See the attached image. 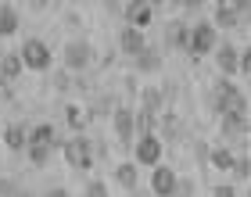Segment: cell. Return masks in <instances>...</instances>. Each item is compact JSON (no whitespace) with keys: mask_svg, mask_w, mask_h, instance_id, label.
<instances>
[{"mask_svg":"<svg viewBox=\"0 0 251 197\" xmlns=\"http://www.w3.org/2000/svg\"><path fill=\"white\" fill-rule=\"evenodd\" d=\"M208 100H212V108L215 111H230V108H237V111H248V97H244V90L233 83L230 75H223L219 83L212 86V94H208Z\"/></svg>","mask_w":251,"mask_h":197,"instance_id":"6da1fadb","label":"cell"},{"mask_svg":"<svg viewBox=\"0 0 251 197\" xmlns=\"http://www.w3.org/2000/svg\"><path fill=\"white\" fill-rule=\"evenodd\" d=\"M94 57H97V47L90 40H83V36H75V40H68L65 47H61V61H65V68L72 75H79V72H86L90 65H94Z\"/></svg>","mask_w":251,"mask_h":197,"instance_id":"7a4b0ae2","label":"cell"},{"mask_svg":"<svg viewBox=\"0 0 251 197\" xmlns=\"http://www.w3.org/2000/svg\"><path fill=\"white\" fill-rule=\"evenodd\" d=\"M61 154H65L68 165H72L75 172H83V176L94 169V144H90V136H83V133L68 136V140L61 144Z\"/></svg>","mask_w":251,"mask_h":197,"instance_id":"3957f363","label":"cell"},{"mask_svg":"<svg viewBox=\"0 0 251 197\" xmlns=\"http://www.w3.org/2000/svg\"><path fill=\"white\" fill-rule=\"evenodd\" d=\"M215 43H219V29L212 25V22H194L190 25V36H187V54L194 61H201V57H208L215 50Z\"/></svg>","mask_w":251,"mask_h":197,"instance_id":"277c9868","label":"cell"},{"mask_svg":"<svg viewBox=\"0 0 251 197\" xmlns=\"http://www.w3.org/2000/svg\"><path fill=\"white\" fill-rule=\"evenodd\" d=\"M219 133H223V140H230L233 150H241L248 144V111H237V108L223 111L219 115Z\"/></svg>","mask_w":251,"mask_h":197,"instance_id":"5b68a950","label":"cell"},{"mask_svg":"<svg viewBox=\"0 0 251 197\" xmlns=\"http://www.w3.org/2000/svg\"><path fill=\"white\" fill-rule=\"evenodd\" d=\"M18 57H22V65H25L29 72H47V68L54 65V50L43 40H36V36H29L25 43H22Z\"/></svg>","mask_w":251,"mask_h":197,"instance_id":"8992f818","label":"cell"},{"mask_svg":"<svg viewBox=\"0 0 251 197\" xmlns=\"http://www.w3.org/2000/svg\"><path fill=\"white\" fill-rule=\"evenodd\" d=\"M129 147H133V161H136V165H147V169L158 165L162 154H165V144H162V136H158V133H140Z\"/></svg>","mask_w":251,"mask_h":197,"instance_id":"52a82bcc","label":"cell"},{"mask_svg":"<svg viewBox=\"0 0 251 197\" xmlns=\"http://www.w3.org/2000/svg\"><path fill=\"white\" fill-rule=\"evenodd\" d=\"M215 68H219V72L223 75H241V47H233V43L230 40H226V43H215Z\"/></svg>","mask_w":251,"mask_h":197,"instance_id":"ba28073f","label":"cell"},{"mask_svg":"<svg viewBox=\"0 0 251 197\" xmlns=\"http://www.w3.org/2000/svg\"><path fill=\"white\" fill-rule=\"evenodd\" d=\"M122 15H126V25L147 29V25L154 22V4H151V0H126Z\"/></svg>","mask_w":251,"mask_h":197,"instance_id":"9c48e42d","label":"cell"},{"mask_svg":"<svg viewBox=\"0 0 251 197\" xmlns=\"http://www.w3.org/2000/svg\"><path fill=\"white\" fill-rule=\"evenodd\" d=\"M133 68H136L140 75H154V72H162V68H165V57H162V50H158V47L144 43V47L133 54Z\"/></svg>","mask_w":251,"mask_h":197,"instance_id":"30bf717a","label":"cell"},{"mask_svg":"<svg viewBox=\"0 0 251 197\" xmlns=\"http://www.w3.org/2000/svg\"><path fill=\"white\" fill-rule=\"evenodd\" d=\"M111 119V129L122 144H133L136 140V125H133V108H126V104H115V111L108 115Z\"/></svg>","mask_w":251,"mask_h":197,"instance_id":"8fae6325","label":"cell"},{"mask_svg":"<svg viewBox=\"0 0 251 197\" xmlns=\"http://www.w3.org/2000/svg\"><path fill=\"white\" fill-rule=\"evenodd\" d=\"M176 179H179V176H176L169 165H162V161L151 165V194H154V197H173Z\"/></svg>","mask_w":251,"mask_h":197,"instance_id":"7c38bea8","label":"cell"},{"mask_svg":"<svg viewBox=\"0 0 251 197\" xmlns=\"http://www.w3.org/2000/svg\"><path fill=\"white\" fill-rule=\"evenodd\" d=\"M212 25H215V29H226V32H248V15L233 11L230 4H223V7H215Z\"/></svg>","mask_w":251,"mask_h":197,"instance_id":"4fadbf2b","label":"cell"},{"mask_svg":"<svg viewBox=\"0 0 251 197\" xmlns=\"http://www.w3.org/2000/svg\"><path fill=\"white\" fill-rule=\"evenodd\" d=\"M4 147L11 150V154H22V150L29 147V125H22V122H15V125H4Z\"/></svg>","mask_w":251,"mask_h":197,"instance_id":"5bb4252c","label":"cell"},{"mask_svg":"<svg viewBox=\"0 0 251 197\" xmlns=\"http://www.w3.org/2000/svg\"><path fill=\"white\" fill-rule=\"evenodd\" d=\"M187 36H190V22H183V18H173L165 25V43L173 50H187Z\"/></svg>","mask_w":251,"mask_h":197,"instance_id":"9a60e30c","label":"cell"},{"mask_svg":"<svg viewBox=\"0 0 251 197\" xmlns=\"http://www.w3.org/2000/svg\"><path fill=\"white\" fill-rule=\"evenodd\" d=\"M233 158H237V150H233L230 144H215V147H208V165L219 169V172H230Z\"/></svg>","mask_w":251,"mask_h":197,"instance_id":"2e32d148","label":"cell"},{"mask_svg":"<svg viewBox=\"0 0 251 197\" xmlns=\"http://www.w3.org/2000/svg\"><path fill=\"white\" fill-rule=\"evenodd\" d=\"M144 43H147V40H144V29H133V25H126V29L119 32V50H122L126 57H133L136 50L144 47Z\"/></svg>","mask_w":251,"mask_h":197,"instance_id":"e0dca14e","label":"cell"},{"mask_svg":"<svg viewBox=\"0 0 251 197\" xmlns=\"http://www.w3.org/2000/svg\"><path fill=\"white\" fill-rule=\"evenodd\" d=\"M158 125H162V144L165 140H183V122L173 111H158Z\"/></svg>","mask_w":251,"mask_h":197,"instance_id":"ac0fdd59","label":"cell"},{"mask_svg":"<svg viewBox=\"0 0 251 197\" xmlns=\"http://www.w3.org/2000/svg\"><path fill=\"white\" fill-rule=\"evenodd\" d=\"M115 183L122 190H136V183H140V165H136V161H122V165H115Z\"/></svg>","mask_w":251,"mask_h":197,"instance_id":"d6986e66","label":"cell"},{"mask_svg":"<svg viewBox=\"0 0 251 197\" xmlns=\"http://www.w3.org/2000/svg\"><path fill=\"white\" fill-rule=\"evenodd\" d=\"M25 72V65H22V57L18 50H7V54H0V79H7V83H15V79Z\"/></svg>","mask_w":251,"mask_h":197,"instance_id":"ffe728a7","label":"cell"},{"mask_svg":"<svg viewBox=\"0 0 251 197\" xmlns=\"http://www.w3.org/2000/svg\"><path fill=\"white\" fill-rule=\"evenodd\" d=\"M29 144H47V147H54L58 150V133H54V125H47V122H40V125H29Z\"/></svg>","mask_w":251,"mask_h":197,"instance_id":"44dd1931","label":"cell"},{"mask_svg":"<svg viewBox=\"0 0 251 197\" xmlns=\"http://www.w3.org/2000/svg\"><path fill=\"white\" fill-rule=\"evenodd\" d=\"M140 108H144V111H151V115L165 111V97H162V90H158V86H144V90H140Z\"/></svg>","mask_w":251,"mask_h":197,"instance_id":"7402d4cb","label":"cell"},{"mask_svg":"<svg viewBox=\"0 0 251 197\" xmlns=\"http://www.w3.org/2000/svg\"><path fill=\"white\" fill-rule=\"evenodd\" d=\"M25 154H29V165L32 169H47L50 158H54V147H47V144H29Z\"/></svg>","mask_w":251,"mask_h":197,"instance_id":"603a6c76","label":"cell"},{"mask_svg":"<svg viewBox=\"0 0 251 197\" xmlns=\"http://www.w3.org/2000/svg\"><path fill=\"white\" fill-rule=\"evenodd\" d=\"M18 25H22L18 11L11 7V4H0V36H15Z\"/></svg>","mask_w":251,"mask_h":197,"instance_id":"cb8c5ba5","label":"cell"},{"mask_svg":"<svg viewBox=\"0 0 251 197\" xmlns=\"http://www.w3.org/2000/svg\"><path fill=\"white\" fill-rule=\"evenodd\" d=\"M230 179L233 183H248L251 179V161H248V154H241V150H237V158L230 165Z\"/></svg>","mask_w":251,"mask_h":197,"instance_id":"d4e9b609","label":"cell"},{"mask_svg":"<svg viewBox=\"0 0 251 197\" xmlns=\"http://www.w3.org/2000/svg\"><path fill=\"white\" fill-rule=\"evenodd\" d=\"M133 125H136V136H140V133H154V129H158V115L136 108V111H133Z\"/></svg>","mask_w":251,"mask_h":197,"instance_id":"484cf974","label":"cell"},{"mask_svg":"<svg viewBox=\"0 0 251 197\" xmlns=\"http://www.w3.org/2000/svg\"><path fill=\"white\" fill-rule=\"evenodd\" d=\"M115 111V97H108V94H100L94 104L86 108V119H94V115H111Z\"/></svg>","mask_w":251,"mask_h":197,"instance_id":"4316f807","label":"cell"},{"mask_svg":"<svg viewBox=\"0 0 251 197\" xmlns=\"http://www.w3.org/2000/svg\"><path fill=\"white\" fill-rule=\"evenodd\" d=\"M65 122L72 125V129H83V125H86V111L79 108V104H68V108H65Z\"/></svg>","mask_w":251,"mask_h":197,"instance_id":"83f0119b","label":"cell"},{"mask_svg":"<svg viewBox=\"0 0 251 197\" xmlns=\"http://www.w3.org/2000/svg\"><path fill=\"white\" fill-rule=\"evenodd\" d=\"M83 197H111V190H108L104 179H90L86 190H83Z\"/></svg>","mask_w":251,"mask_h":197,"instance_id":"f1b7e54d","label":"cell"},{"mask_svg":"<svg viewBox=\"0 0 251 197\" xmlns=\"http://www.w3.org/2000/svg\"><path fill=\"white\" fill-rule=\"evenodd\" d=\"M54 90H58V94H68V90H72V72H68V68H61V72L54 75Z\"/></svg>","mask_w":251,"mask_h":197,"instance_id":"f546056e","label":"cell"},{"mask_svg":"<svg viewBox=\"0 0 251 197\" xmlns=\"http://www.w3.org/2000/svg\"><path fill=\"white\" fill-rule=\"evenodd\" d=\"M22 190V183L18 179H11V176H0V197H15Z\"/></svg>","mask_w":251,"mask_h":197,"instance_id":"4dcf8cb0","label":"cell"},{"mask_svg":"<svg viewBox=\"0 0 251 197\" xmlns=\"http://www.w3.org/2000/svg\"><path fill=\"white\" fill-rule=\"evenodd\" d=\"M194 194H198L194 179H176V190H173V197H194Z\"/></svg>","mask_w":251,"mask_h":197,"instance_id":"1f68e13d","label":"cell"},{"mask_svg":"<svg viewBox=\"0 0 251 197\" xmlns=\"http://www.w3.org/2000/svg\"><path fill=\"white\" fill-rule=\"evenodd\" d=\"M212 197H241V190H237L233 183H215V187H212Z\"/></svg>","mask_w":251,"mask_h":197,"instance_id":"d6a6232c","label":"cell"},{"mask_svg":"<svg viewBox=\"0 0 251 197\" xmlns=\"http://www.w3.org/2000/svg\"><path fill=\"white\" fill-rule=\"evenodd\" d=\"M194 158H198V161H208V144H194Z\"/></svg>","mask_w":251,"mask_h":197,"instance_id":"836d02e7","label":"cell"},{"mask_svg":"<svg viewBox=\"0 0 251 197\" xmlns=\"http://www.w3.org/2000/svg\"><path fill=\"white\" fill-rule=\"evenodd\" d=\"M11 97H15V94H11V83H7V79H0V104H7Z\"/></svg>","mask_w":251,"mask_h":197,"instance_id":"e575fe53","label":"cell"},{"mask_svg":"<svg viewBox=\"0 0 251 197\" xmlns=\"http://www.w3.org/2000/svg\"><path fill=\"white\" fill-rule=\"evenodd\" d=\"M40 197H72V194H68L65 187H47V190H43Z\"/></svg>","mask_w":251,"mask_h":197,"instance_id":"d590c367","label":"cell"},{"mask_svg":"<svg viewBox=\"0 0 251 197\" xmlns=\"http://www.w3.org/2000/svg\"><path fill=\"white\" fill-rule=\"evenodd\" d=\"M208 0H179V7H187V11H201Z\"/></svg>","mask_w":251,"mask_h":197,"instance_id":"8d00e7d4","label":"cell"},{"mask_svg":"<svg viewBox=\"0 0 251 197\" xmlns=\"http://www.w3.org/2000/svg\"><path fill=\"white\" fill-rule=\"evenodd\" d=\"M241 72H244V75L251 72V50H248V47L241 50Z\"/></svg>","mask_w":251,"mask_h":197,"instance_id":"74e56055","label":"cell"},{"mask_svg":"<svg viewBox=\"0 0 251 197\" xmlns=\"http://www.w3.org/2000/svg\"><path fill=\"white\" fill-rule=\"evenodd\" d=\"M230 7H233V11H241V15H248V7H251V0H230Z\"/></svg>","mask_w":251,"mask_h":197,"instance_id":"f35d334b","label":"cell"},{"mask_svg":"<svg viewBox=\"0 0 251 197\" xmlns=\"http://www.w3.org/2000/svg\"><path fill=\"white\" fill-rule=\"evenodd\" d=\"M29 7H32V11H47L50 0H29Z\"/></svg>","mask_w":251,"mask_h":197,"instance_id":"ab89813d","label":"cell"},{"mask_svg":"<svg viewBox=\"0 0 251 197\" xmlns=\"http://www.w3.org/2000/svg\"><path fill=\"white\" fill-rule=\"evenodd\" d=\"M15 197H40V194H32V190H25V187H22V190H18Z\"/></svg>","mask_w":251,"mask_h":197,"instance_id":"60d3db41","label":"cell"},{"mask_svg":"<svg viewBox=\"0 0 251 197\" xmlns=\"http://www.w3.org/2000/svg\"><path fill=\"white\" fill-rule=\"evenodd\" d=\"M104 7L108 11H119V0H104Z\"/></svg>","mask_w":251,"mask_h":197,"instance_id":"b9f144b4","label":"cell"},{"mask_svg":"<svg viewBox=\"0 0 251 197\" xmlns=\"http://www.w3.org/2000/svg\"><path fill=\"white\" fill-rule=\"evenodd\" d=\"M169 4H179V0H169Z\"/></svg>","mask_w":251,"mask_h":197,"instance_id":"7bdbcfd3","label":"cell"},{"mask_svg":"<svg viewBox=\"0 0 251 197\" xmlns=\"http://www.w3.org/2000/svg\"><path fill=\"white\" fill-rule=\"evenodd\" d=\"M0 133H4V125H0Z\"/></svg>","mask_w":251,"mask_h":197,"instance_id":"ee69618b","label":"cell"}]
</instances>
